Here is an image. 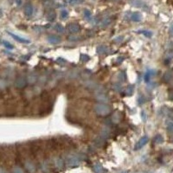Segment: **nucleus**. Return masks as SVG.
<instances>
[{
  "label": "nucleus",
  "mask_w": 173,
  "mask_h": 173,
  "mask_svg": "<svg viewBox=\"0 0 173 173\" xmlns=\"http://www.w3.org/2000/svg\"><path fill=\"white\" fill-rule=\"evenodd\" d=\"M95 110L100 115H106L110 111L108 106H107L105 104H98V105H96L95 107Z\"/></svg>",
  "instance_id": "nucleus-1"
},
{
  "label": "nucleus",
  "mask_w": 173,
  "mask_h": 173,
  "mask_svg": "<svg viewBox=\"0 0 173 173\" xmlns=\"http://www.w3.org/2000/svg\"><path fill=\"white\" fill-rule=\"evenodd\" d=\"M148 141H149V138H148L147 136L142 137V138L136 143V145H135V146H134V150H135V151L140 150L141 148H143V147L148 143Z\"/></svg>",
  "instance_id": "nucleus-2"
},
{
  "label": "nucleus",
  "mask_w": 173,
  "mask_h": 173,
  "mask_svg": "<svg viewBox=\"0 0 173 173\" xmlns=\"http://www.w3.org/2000/svg\"><path fill=\"white\" fill-rule=\"evenodd\" d=\"M47 40L50 44H58L61 42V37L56 35H50L47 37Z\"/></svg>",
  "instance_id": "nucleus-3"
},
{
  "label": "nucleus",
  "mask_w": 173,
  "mask_h": 173,
  "mask_svg": "<svg viewBox=\"0 0 173 173\" xmlns=\"http://www.w3.org/2000/svg\"><path fill=\"white\" fill-rule=\"evenodd\" d=\"M8 34H9L13 39H15V40H16L17 42H21V43H30V40L25 39V38H23V37H22V36H19L15 35V34H13V33H11V32H9V31H8Z\"/></svg>",
  "instance_id": "nucleus-4"
},
{
  "label": "nucleus",
  "mask_w": 173,
  "mask_h": 173,
  "mask_svg": "<svg viewBox=\"0 0 173 173\" xmlns=\"http://www.w3.org/2000/svg\"><path fill=\"white\" fill-rule=\"evenodd\" d=\"M68 30L72 33V34H74V33H77L80 31V26L78 23H71L68 24Z\"/></svg>",
  "instance_id": "nucleus-5"
},
{
  "label": "nucleus",
  "mask_w": 173,
  "mask_h": 173,
  "mask_svg": "<svg viewBox=\"0 0 173 173\" xmlns=\"http://www.w3.org/2000/svg\"><path fill=\"white\" fill-rule=\"evenodd\" d=\"M33 12H34V8L32 6V5L30 4H27L24 7V15L28 17H31L33 15Z\"/></svg>",
  "instance_id": "nucleus-6"
},
{
  "label": "nucleus",
  "mask_w": 173,
  "mask_h": 173,
  "mask_svg": "<svg viewBox=\"0 0 173 173\" xmlns=\"http://www.w3.org/2000/svg\"><path fill=\"white\" fill-rule=\"evenodd\" d=\"M67 163L69 166H76L79 164V159L76 157L74 156H70L67 159Z\"/></svg>",
  "instance_id": "nucleus-7"
},
{
  "label": "nucleus",
  "mask_w": 173,
  "mask_h": 173,
  "mask_svg": "<svg viewBox=\"0 0 173 173\" xmlns=\"http://www.w3.org/2000/svg\"><path fill=\"white\" fill-rule=\"evenodd\" d=\"M143 17H142V14L140 12H133L132 15H131V19L133 21V22H140L142 20Z\"/></svg>",
  "instance_id": "nucleus-8"
},
{
  "label": "nucleus",
  "mask_w": 173,
  "mask_h": 173,
  "mask_svg": "<svg viewBox=\"0 0 173 173\" xmlns=\"http://www.w3.org/2000/svg\"><path fill=\"white\" fill-rule=\"evenodd\" d=\"M56 14L54 11H50L47 12V14H46V18L50 22L54 21L56 19Z\"/></svg>",
  "instance_id": "nucleus-9"
},
{
  "label": "nucleus",
  "mask_w": 173,
  "mask_h": 173,
  "mask_svg": "<svg viewBox=\"0 0 173 173\" xmlns=\"http://www.w3.org/2000/svg\"><path fill=\"white\" fill-rule=\"evenodd\" d=\"M107 51H108V48H107V46H104V45L99 46L98 49H97V52H98L99 54H105V53H107Z\"/></svg>",
  "instance_id": "nucleus-10"
},
{
  "label": "nucleus",
  "mask_w": 173,
  "mask_h": 173,
  "mask_svg": "<svg viewBox=\"0 0 173 173\" xmlns=\"http://www.w3.org/2000/svg\"><path fill=\"white\" fill-rule=\"evenodd\" d=\"M83 14H84V17L86 19V20H91V18H92V13H91V11H89V10H85L84 11V12H83Z\"/></svg>",
  "instance_id": "nucleus-11"
},
{
  "label": "nucleus",
  "mask_w": 173,
  "mask_h": 173,
  "mask_svg": "<svg viewBox=\"0 0 173 173\" xmlns=\"http://www.w3.org/2000/svg\"><path fill=\"white\" fill-rule=\"evenodd\" d=\"M54 29H55V30H56V31L60 32V33H63V32H64V30H65L64 27H63L62 24H60V23L56 24V25H55V27H54Z\"/></svg>",
  "instance_id": "nucleus-12"
},
{
  "label": "nucleus",
  "mask_w": 173,
  "mask_h": 173,
  "mask_svg": "<svg viewBox=\"0 0 173 173\" xmlns=\"http://www.w3.org/2000/svg\"><path fill=\"white\" fill-rule=\"evenodd\" d=\"M166 126H167L168 132L170 133H173V121H168L166 123Z\"/></svg>",
  "instance_id": "nucleus-13"
},
{
  "label": "nucleus",
  "mask_w": 173,
  "mask_h": 173,
  "mask_svg": "<svg viewBox=\"0 0 173 173\" xmlns=\"http://www.w3.org/2000/svg\"><path fill=\"white\" fill-rule=\"evenodd\" d=\"M2 43H3L4 46H5V48H7V49H9V50H13V49H14L13 45L11 44V42H7V41L3 40V41H2Z\"/></svg>",
  "instance_id": "nucleus-14"
},
{
  "label": "nucleus",
  "mask_w": 173,
  "mask_h": 173,
  "mask_svg": "<svg viewBox=\"0 0 173 173\" xmlns=\"http://www.w3.org/2000/svg\"><path fill=\"white\" fill-rule=\"evenodd\" d=\"M94 170L96 173H101L102 172V166L100 164H96L94 166Z\"/></svg>",
  "instance_id": "nucleus-15"
},
{
  "label": "nucleus",
  "mask_w": 173,
  "mask_h": 173,
  "mask_svg": "<svg viewBox=\"0 0 173 173\" xmlns=\"http://www.w3.org/2000/svg\"><path fill=\"white\" fill-rule=\"evenodd\" d=\"M163 141H164V139L161 135H157L154 138V142L156 144H161V143H163Z\"/></svg>",
  "instance_id": "nucleus-16"
},
{
  "label": "nucleus",
  "mask_w": 173,
  "mask_h": 173,
  "mask_svg": "<svg viewBox=\"0 0 173 173\" xmlns=\"http://www.w3.org/2000/svg\"><path fill=\"white\" fill-rule=\"evenodd\" d=\"M60 16H61V17H62V19H66V18L68 17V11H67V10H62V11H61V13H60Z\"/></svg>",
  "instance_id": "nucleus-17"
},
{
  "label": "nucleus",
  "mask_w": 173,
  "mask_h": 173,
  "mask_svg": "<svg viewBox=\"0 0 173 173\" xmlns=\"http://www.w3.org/2000/svg\"><path fill=\"white\" fill-rule=\"evenodd\" d=\"M151 76H152V71L146 72V74H145V81H146V82H148V81L151 80Z\"/></svg>",
  "instance_id": "nucleus-18"
},
{
  "label": "nucleus",
  "mask_w": 173,
  "mask_h": 173,
  "mask_svg": "<svg viewBox=\"0 0 173 173\" xmlns=\"http://www.w3.org/2000/svg\"><path fill=\"white\" fill-rule=\"evenodd\" d=\"M140 33H142L143 35H145L146 36H147V37H151L152 36V33L151 32V31H149V30H141V31H139Z\"/></svg>",
  "instance_id": "nucleus-19"
},
{
  "label": "nucleus",
  "mask_w": 173,
  "mask_h": 173,
  "mask_svg": "<svg viewBox=\"0 0 173 173\" xmlns=\"http://www.w3.org/2000/svg\"><path fill=\"white\" fill-rule=\"evenodd\" d=\"M80 2V0H68V4L71 5H75Z\"/></svg>",
  "instance_id": "nucleus-20"
},
{
  "label": "nucleus",
  "mask_w": 173,
  "mask_h": 173,
  "mask_svg": "<svg viewBox=\"0 0 173 173\" xmlns=\"http://www.w3.org/2000/svg\"><path fill=\"white\" fill-rule=\"evenodd\" d=\"M14 173H23V172H22V170H21L20 169L16 168V169L14 170Z\"/></svg>",
  "instance_id": "nucleus-21"
},
{
  "label": "nucleus",
  "mask_w": 173,
  "mask_h": 173,
  "mask_svg": "<svg viewBox=\"0 0 173 173\" xmlns=\"http://www.w3.org/2000/svg\"><path fill=\"white\" fill-rule=\"evenodd\" d=\"M170 32L171 35H173V24H171V26L170 28Z\"/></svg>",
  "instance_id": "nucleus-22"
}]
</instances>
